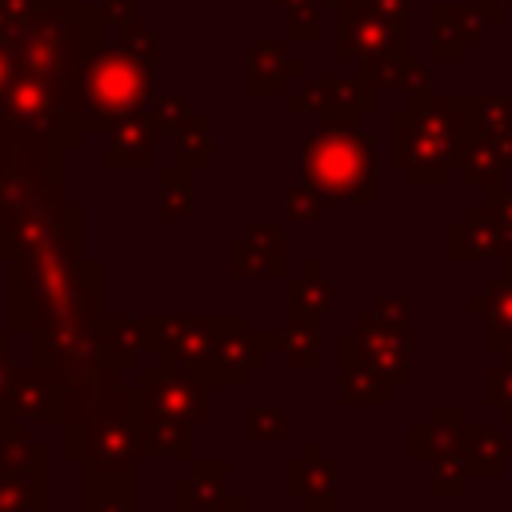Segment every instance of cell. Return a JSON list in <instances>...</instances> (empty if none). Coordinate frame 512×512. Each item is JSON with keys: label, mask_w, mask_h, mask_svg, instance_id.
<instances>
[{"label": "cell", "mask_w": 512, "mask_h": 512, "mask_svg": "<svg viewBox=\"0 0 512 512\" xmlns=\"http://www.w3.org/2000/svg\"><path fill=\"white\" fill-rule=\"evenodd\" d=\"M12 296V332H32L48 312L72 308L88 296H104V264L84 256V224H76L64 240L16 256L8 276Z\"/></svg>", "instance_id": "1"}, {"label": "cell", "mask_w": 512, "mask_h": 512, "mask_svg": "<svg viewBox=\"0 0 512 512\" xmlns=\"http://www.w3.org/2000/svg\"><path fill=\"white\" fill-rule=\"evenodd\" d=\"M152 96V36L128 32L124 44L104 48L92 40L80 68V124L108 132L116 120L144 112Z\"/></svg>", "instance_id": "2"}, {"label": "cell", "mask_w": 512, "mask_h": 512, "mask_svg": "<svg viewBox=\"0 0 512 512\" xmlns=\"http://www.w3.org/2000/svg\"><path fill=\"white\" fill-rule=\"evenodd\" d=\"M304 180L324 200L372 204V140L352 128L316 132L304 144Z\"/></svg>", "instance_id": "3"}, {"label": "cell", "mask_w": 512, "mask_h": 512, "mask_svg": "<svg viewBox=\"0 0 512 512\" xmlns=\"http://www.w3.org/2000/svg\"><path fill=\"white\" fill-rule=\"evenodd\" d=\"M64 456L80 460L84 472H96V476H136L144 460L140 424L124 412V396L120 404L100 408L80 424H64Z\"/></svg>", "instance_id": "4"}, {"label": "cell", "mask_w": 512, "mask_h": 512, "mask_svg": "<svg viewBox=\"0 0 512 512\" xmlns=\"http://www.w3.org/2000/svg\"><path fill=\"white\" fill-rule=\"evenodd\" d=\"M84 224V208L64 196V184L36 188L16 208H0V260H16L64 240Z\"/></svg>", "instance_id": "5"}, {"label": "cell", "mask_w": 512, "mask_h": 512, "mask_svg": "<svg viewBox=\"0 0 512 512\" xmlns=\"http://www.w3.org/2000/svg\"><path fill=\"white\" fill-rule=\"evenodd\" d=\"M64 152L56 136L0 120V208H16L36 188L64 184Z\"/></svg>", "instance_id": "6"}, {"label": "cell", "mask_w": 512, "mask_h": 512, "mask_svg": "<svg viewBox=\"0 0 512 512\" xmlns=\"http://www.w3.org/2000/svg\"><path fill=\"white\" fill-rule=\"evenodd\" d=\"M124 412L132 420L176 416L192 424L212 420V384L176 368H136V384H124Z\"/></svg>", "instance_id": "7"}, {"label": "cell", "mask_w": 512, "mask_h": 512, "mask_svg": "<svg viewBox=\"0 0 512 512\" xmlns=\"http://www.w3.org/2000/svg\"><path fill=\"white\" fill-rule=\"evenodd\" d=\"M244 320V312H200V316H152L148 324V352H156L160 368H176V372H200V364L208 360V352L216 348V340Z\"/></svg>", "instance_id": "8"}, {"label": "cell", "mask_w": 512, "mask_h": 512, "mask_svg": "<svg viewBox=\"0 0 512 512\" xmlns=\"http://www.w3.org/2000/svg\"><path fill=\"white\" fill-rule=\"evenodd\" d=\"M336 360H360L372 372H380L388 384L408 388L412 384V328L388 324L376 312H360L356 324L336 336Z\"/></svg>", "instance_id": "9"}, {"label": "cell", "mask_w": 512, "mask_h": 512, "mask_svg": "<svg viewBox=\"0 0 512 512\" xmlns=\"http://www.w3.org/2000/svg\"><path fill=\"white\" fill-rule=\"evenodd\" d=\"M280 348V332H252L248 316L236 320L220 340L216 348L208 352V360L200 364V380H208L212 388L224 384V388H244L252 372H264L272 352Z\"/></svg>", "instance_id": "10"}, {"label": "cell", "mask_w": 512, "mask_h": 512, "mask_svg": "<svg viewBox=\"0 0 512 512\" xmlns=\"http://www.w3.org/2000/svg\"><path fill=\"white\" fill-rule=\"evenodd\" d=\"M284 496H292L304 512L340 508V468L324 456L320 440H304L300 452L284 460Z\"/></svg>", "instance_id": "11"}, {"label": "cell", "mask_w": 512, "mask_h": 512, "mask_svg": "<svg viewBox=\"0 0 512 512\" xmlns=\"http://www.w3.org/2000/svg\"><path fill=\"white\" fill-rule=\"evenodd\" d=\"M8 416L16 420H44L64 424V384L52 368L24 364L8 376Z\"/></svg>", "instance_id": "12"}, {"label": "cell", "mask_w": 512, "mask_h": 512, "mask_svg": "<svg viewBox=\"0 0 512 512\" xmlns=\"http://www.w3.org/2000/svg\"><path fill=\"white\" fill-rule=\"evenodd\" d=\"M468 408L464 404H432L424 420H412L408 428V456L412 460H444V456H460L464 452V424H468Z\"/></svg>", "instance_id": "13"}, {"label": "cell", "mask_w": 512, "mask_h": 512, "mask_svg": "<svg viewBox=\"0 0 512 512\" xmlns=\"http://www.w3.org/2000/svg\"><path fill=\"white\" fill-rule=\"evenodd\" d=\"M228 476H232L228 456H196L192 472L172 480V508L176 512H220V504L228 500Z\"/></svg>", "instance_id": "14"}, {"label": "cell", "mask_w": 512, "mask_h": 512, "mask_svg": "<svg viewBox=\"0 0 512 512\" xmlns=\"http://www.w3.org/2000/svg\"><path fill=\"white\" fill-rule=\"evenodd\" d=\"M512 232L492 216L488 204H472L464 220L448 228V256L452 260H500Z\"/></svg>", "instance_id": "15"}, {"label": "cell", "mask_w": 512, "mask_h": 512, "mask_svg": "<svg viewBox=\"0 0 512 512\" xmlns=\"http://www.w3.org/2000/svg\"><path fill=\"white\" fill-rule=\"evenodd\" d=\"M336 312V280L320 260H304L296 276H284V320H328Z\"/></svg>", "instance_id": "16"}, {"label": "cell", "mask_w": 512, "mask_h": 512, "mask_svg": "<svg viewBox=\"0 0 512 512\" xmlns=\"http://www.w3.org/2000/svg\"><path fill=\"white\" fill-rule=\"evenodd\" d=\"M148 324H152V312H144V316L100 312L96 340H100V352L108 356V364H116L120 372H136L148 352Z\"/></svg>", "instance_id": "17"}, {"label": "cell", "mask_w": 512, "mask_h": 512, "mask_svg": "<svg viewBox=\"0 0 512 512\" xmlns=\"http://www.w3.org/2000/svg\"><path fill=\"white\" fill-rule=\"evenodd\" d=\"M108 132V148L100 152L104 168H156V124L144 112L116 120Z\"/></svg>", "instance_id": "18"}, {"label": "cell", "mask_w": 512, "mask_h": 512, "mask_svg": "<svg viewBox=\"0 0 512 512\" xmlns=\"http://www.w3.org/2000/svg\"><path fill=\"white\" fill-rule=\"evenodd\" d=\"M460 456H464L472 480H496L512 464V436H504L492 424L468 420L464 424V452Z\"/></svg>", "instance_id": "19"}, {"label": "cell", "mask_w": 512, "mask_h": 512, "mask_svg": "<svg viewBox=\"0 0 512 512\" xmlns=\"http://www.w3.org/2000/svg\"><path fill=\"white\" fill-rule=\"evenodd\" d=\"M140 424V452L144 460L156 456H172V460H196V424L192 420H176V416H148L136 420Z\"/></svg>", "instance_id": "20"}, {"label": "cell", "mask_w": 512, "mask_h": 512, "mask_svg": "<svg viewBox=\"0 0 512 512\" xmlns=\"http://www.w3.org/2000/svg\"><path fill=\"white\" fill-rule=\"evenodd\" d=\"M340 376H336V400L344 408L352 404H368V408H388L396 400V384H388L380 372H372L360 360H336Z\"/></svg>", "instance_id": "21"}, {"label": "cell", "mask_w": 512, "mask_h": 512, "mask_svg": "<svg viewBox=\"0 0 512 512\" xmlns=\"http://www.w3.org/2000/svg\"><path fill=\"white\" fill-rule=\"evenodd\" d=\"M280 360L292 372H316L324 364V324L320 320H284Z\"/></svg>", "instance_id": "22"}, {"label": "cell", "mask_w": 512, "mask_h": 512, "mask_svg": "<svg viewBox=\"0 0 512 512\" xmlns=\"http://www.w3.org/2000/svg\"><path fill=\"white\" fill-rule=\"evenodd\" d=\"M464 308L468 316H480L488 332H512V272L508 268L492 272L480 284V292L464 300Z\"/></svg>", "instance_id": "23"}, {"label": "cell", "mask_w": 512, "mask_h": 512, "mask_svg": "<svg viewBox=\"0 0 512 512\" xmlns=\"http://www.w3.org/2000/svg\"><path fill=\"white\" fill-rule=\"evenodd\" d=\"M80 512H140V480L136 476L84 472V504H80Z\"/></svg>", "instance_id": "24"}, {"label": "cell", "mask_w": 512, "mask_h": 512, "mask_svg": "<svg viewBox=\"0 0 512 512\" xmlns=\"http://www.w3.org/2000/svg\"><path fill=\"white\" fill-rule=\"evenodd\" d=\"M0 512H48V468L0 472Z\"/></svg>", "instance_id": "25"}, {"label": "cell", "mask_w": 512, "mask_h": 512, "mask_svg": "<svg viewBox=\"0 0 512 512\" xmlns=\"http://www.w3.org/2000/svg\"><path fill=\"white\" fill-rule=\"evenodd\" d=\"M8 468H48V444L16 416H0V472Z\"/></svg>", "instance_id": "26"}, {"label": "cell", "mask_w": 512, "mask_h": 512, "mask_svg": "<svg viewBox=\"0 0 512 512\" xmlns=\"http://www.w3.org/2000/svg\"><path fill=\"white\" fill-rule=\"evenodd\" d=\"M156 216L164 224L188 220L196 216V184H192V168H164L156 176Z\"/></svg>", "instance_id": "27"}, {"label": "cell", "mask_w": 512, "mask_h": 512, "mask_svg": "<svg viewBox=\"0 0 512 512\" xmlns=\"http://www.w3.org/2000/svg\"><path fill=\"white\" fill-rule=\"evenodd\" d=\"M468 184L472 188H496L500 184V176L512 168V144H476L472 152H468Z\"/></svg>", "instance_id": "28"}, {"label": "cell", "mask_w": 512, "mask_h": 512, "mask_svg": "<svg viewBox=\"0 0 512 512\" xmlns=\"http://www.w3.org/2000/svg\"><path fill=\"white\" fill-rule=\"evenodd\" d=\"M248 244L256 248V260H260L264 276H272V280H284V276H288L284 228H280V224H248Z\"/></svg>", "instance_id": "29"}, {"label": "cell", "mask_w": 512, "mask_h": 512, "mask_svg": "<svg viewBox=\"0 0 512 512\" xmlns=\"http://www.w3.org/2000/svg\"><path fill=\"white\" fill-rule=\"evenodd\" d=\"M468 484H472V476H468L464 456H444V460L428 464V496L456 500V496H468Z\"/></svg>", "instance_id": "30"}, {"label": "cell", "mask_w": 512, "mask_h": 512, "mask_svg": "<svg viewBox=\"0 0 512 512\" xmlns=\"http://www.w3.org/2000/svg\"><path fill=\"white\" fill-rule=\"evenodd\" d=\"M176 132V160L180 168H204L208 164V120L192 116L172 128Z\"/></svg>", "instance_id": "31"}, {"label": "cell", "mask_w": 512, "mask_h": 512, "mask_svg": "<svg viewBox=\"0 0 512 512\" xmlns=\"http://www.w3.org/2000/svg\"><path fill=\"white\" fill-rule=\"evenodd\" d=\"M284 404H252L248 408V444H280L284 440Z\"/></svg>", "instance_id": "32"}, {"label": "cell", "mask_w": 512, "mask_h": 512, "mask_svg": "<svg viewBox=\"0 0 512 512\" xmlns=\"http://www.w3.org/2000/svg\"><path fill=\"white\" fill-rule=\"evenodd\" d=\"M484 404H492L500 412V420L512 424V360L484 372Z\"/></svg>", "instance_id": "33"}, {"label": "cell", "mask_w": 512, "mask_h": 512, "mask_svg": "<svg viewBox=\"0 0 512 512\" xmlns=\"http://www.w3.org/2000/svg\"><path fill=\"white\" fill-rule=\"evenodd\" d=\"M284 212L288 220H316L324 212V196L312 188H284Z\"/></svg>", "instance_id": "34"}, {"label": "cell", "mask_w": 512, "mask_h": 512, "mask_svg": "<svg viewBox=\"0 0 512 512\" xmlns=\"http://www.w3.org/2000/svg\"><path fill=\"white\" fill-rule=\"evenodd\" d=\"M228 276H236V280H256V276H264V268H260L256 248L248 244V236L228 244Z\"/></svg>", "instance_id": "35"}, {"label": "cell", "mask_w": 512, "mask_h": 512, "mask_svg": "<svg viewBox=\"0 0 512 512\" xmlns=\"http://www.w3.org/2000/svg\"><path fill=\"white\" fill-rule=\"evenodd\" d=\"M372 312L388 324H408L412 320V296H376Z\"/></svg>", "instance_id": "36"}, {"label": "cell", "mask_w": 512, "mask_h": 512, "mask_svg": "<svg viewBox=\"0 0 512 512\" xmlns=\"http://www.w3.org/2000/svg\"><path fill=\"white\" fill-rule=\"evenodd\" d=\"M12 328L0 332V416H8V376H12Z\"/></svg>", "instance_id": "37"}, {"label": "cell", "mask_w": 512, "mask_h": 512, "mask_svg": "<svg viewBox=\"0 0 512 512\" xmlns=\"http://www.w3.org/2000/svg\"><path fill=\"white\" fill-rule=\"evenodd\" d=\"M16 72H20V64H16V44H12L8 32H0V96H4V88L16 80Z\"/></svg>", "instance_id": "38"}, {"label": "cell", "mask_w": 512, "mask_h": 512, "mask_svg": "<svg viewBox=\"0 0 512 512\" xmlns=\"http://www.w3.org/2000/svg\"><path fill=\"white\" fill-rule=\"evenodd\" d=\"M484 348L488 352H500L504 360H512V332H488L484 328Z\"/></svg>", "instance_id": "39"}, {"label": "cell", "mask_w": 512, "mask_h": 512, "mask_svg": "<svg viewBox=\"0 0 512 512\" xmlns=\"http://www.w3.org/2000/svg\"><path fill=\"white\" fill-rule=\"evenodd\" d=\"M220 512H256V508H252V500L244 492H228V500L220 504Z\"/></svg>", "instance_id": "40"}, {"label": "cell", "mask_w": 512, "mask_h": 512, "mask_svg": "<svg viewBox=\"0 0 512 512\" xmlns=\"http://www.w3.org/2000/svg\"><path fill=\"white\" fill-rule=\"evenodd\" d=\"M500 260H504V268L512 272V240H508V248H504V256H500Z\"/></svg>", "instance_id": "41"}, {"label": "cell", "mask_w": 512, "mask_h": 512, "mask_svg": "<svg viewBox=\"0 0 512 512\" xmlns=\"http://www.w3.org/2000/svg\"><path fill=\"white\" fill-rule=\"evenodd\" d=\"M172 512H176V508H172Z\"/></svg>", "instance_id": "42"}]
</instances>
